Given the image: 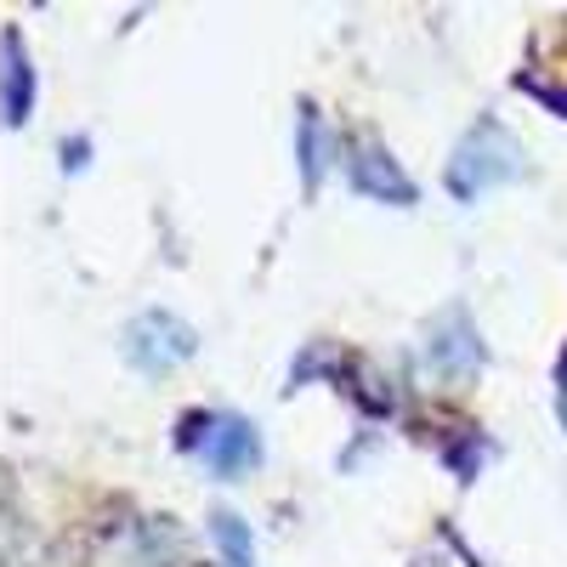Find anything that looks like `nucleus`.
<instances>
[{
    "instance_id": "7ed1b4c3",
    "label": "nucleus",
    "mask_w": 567,
    "mask_h": 567,
    "mask_svg": "<svg viewBox=\"0 0 567 567\" xmlns=\"http://www.w3.org/2000/svg\"><path fill=\"white\" fill-rule=\"evenodd\" d=\"M187 352H194V336H187L176 318L148 312V318L131 323V358H136L142 369H171V363H182Z\"/></svg>"
},
{
    "instance_id": "39448f33",
    "label": "nucleus",
    "mask_w": 567,
    "mask_h": 567,
    "mask_svg": "<svg viewBox=\"0 0 567 567\" xmlns=\"http://www.w3.org/2000/svg\"><path fill=\"white\" fill-rule=\"evenodd\" d=\"M556 409H561V425H567V358H561V392H556Z\"/></svg>"
},
{
    "instance_id": "f03ea898",
    "label": "nucleus",
    "mask_w": 567,
    "mask_h": 567,
    "mask_svg": "<svg viewBox=\"0 0 567 567\" xmlns=\"http://www.w3.org/2000/svg\"><path fill=\"white\" fill-rule=\"evenodd\" d=\"M194 454L216 471V477H239V471H250L261 460V437H256V425L250 420H205L199 425V437H194Z\"/></svg>"
},
{
    "instance_id": "20e7f679",
    "label": "nucleus",
    "mask_w": 567,
    "mask_h": 567,
    "mask_svg": "<svg viewBox=\"0 0 567 567\" xmlns=\"http://www.w3.org/2000/svg\"><path fill=\"white\" fill-rule=\"evenodd\" d=\"M216 545H221V556H227V567H250L256 561V550H250V534H245V523L239 516H216Z\"/></svg>"
},
{
    "instance_id": "f257e3e1",
    "label": "nucleus",
    "mask_w": 567,
    "mask_h": 567,
    "mask_svg": "<svg viewBox=\"0 0 567 567\" xmlns=\"http://www.w3.org/2000/svg\"><path fill=\"white\" fill-rule=\"evenodd\" d=\"M511 171H516V142H511L499 125H483V131L454 154L449 182H454L460 199H471V194H483L488 182H499V176H511Z\"/></svg>"
}]
</instances>
